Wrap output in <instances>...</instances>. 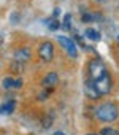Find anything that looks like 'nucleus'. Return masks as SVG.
<instances>
[{
	"instance_id": "obj_1",
	"label": "nucleus",
	"mask_w": 119,
	"mask_h": 135,
	"mask_svg": "<svg viewBox=\"0 0 119 135\" xmlns=\"http://www.w3.org/2000/svg\"><path fill=\"white\" fill-rule=\"evenodd\" d=\"M95 116L102 122H113L119 118V110L113 102H105L95 110Z\"/></svg>"
},
{
	"instance_id": "obj_2",
	"label": "nucleus",
	"mask_w": 119,
	"mask_h": 135,
	"mask_svg": "<svg viewBox=\"0 0 119 135\" xmlns=\"http://www.w3.org/2000/svg\"><path fill=\"white\" fill-rule=\"evenodd\" d=\"M87 73H89V80L95 81L106 73V67L100 59H92L89 62V67H87Z\"/></svg>"
},
{
	"instance_id": "obj_3",
	"label": "nucleus",
	"mask_w": 119,
	"mask_h": 135,
	"mask_svg": "<svg viewBox=\"0 0 119 135\" xmlns=\"http://www.w3.org/2000/svg\"><path fill=\"white\" fill-rule=\"evenodd\" d=\"M57 41L61 43V46L64 48V51L70 56V57H76L78 56V48H76V45H75V41L72 40V38H68V37H65V35H61V37H57Z\"/></svg>"
},
{
	"instance_id": "obj_4",
	"label": "nucleus",
	"mask_w": 119,
	"mask_h": 135,
	"mask_svg": "<svg viewBox=\"0 0 119 135\" xmlns=\"http://www.w3.org/2000/svg\"><path fill=\"white\" fill-rule=\"evenodd\" d=\"M94 83H95V88H97V91H98L100 95H106L111 91V76H110L108 72L103 76H100L98 80H95Z\"/></svg>"
},
{
	"instance_id": "obj_5",
	"label": "nucleus",
	"mask_w": 119,
	"mask_h": 135,
	"mask_svg": "<svg viewBox=\"0 0 119 135\" xmlns=\"http://www.w3.org/2000/svg\"><path fill=\"white\" fill-rule=\"evenodd\" d=\"M38 56L44 62H51L54 57V45L51 41H43L38 48Z\"/></svg>"
},
{
	"instance_id": "obj_6",
	"label": "nucleus",
	"mask_w": 119,
	"mask_h": 135,
	"mask_svg": "<svg viewBox=\"0 0 119 135\" xmlns=\"http://www.w3.org/2000/svg\"><path fill=\"white\" fill-rule=\"evenodd\" d=\"M84 92H86V95H87L89 99H92V100L102 97V95L98 94V91H97V88H95V83H94L92 80H87V81H86V84H84Z\"/></svg>"
},
{
	"instance_id": "obj_7",
	"label": "nucleus",
	"mask_w": 119,
	"mask_h": 135,
	"mask_svg": "<svg viewBox=\"0 0 119 135\" xmlns=\"http://www.w3.org/2000/svg\"><path fill=\"white\" fill-rule=\"evenodd\" d=\"M30 59V49L29 48H19L14 51V60L19 64H24Z\"/></svg>"
},
{
	"instance_id": "obj_8",
	"label": "nucleus",
	"mask_w": 119,
	"mask_h": 135,
	"mask_svg": "<svg viewBox=\"0 0 119 135\" xmlns=\"http://www.w3.org/2000/svg\"><path fill=\"white\" fill-rule=\"evenodd\" d=\"M59 81V76H57V73H54V72H51V73H48L44 78H43V81H41V84L44 86V88H52L56 83Z\"/></svg>"
},
{
	"instance_id": "obj_9",
	"label": "nucleus",
	"mask_w": 119,
	"mask_h": 135,
	"mask_svg": "<svg viewBox=\"0 0 119 135\" xmlns=\"http://www.w3.org/2000/svg\"><path fill=\"white\" fill-rule=\"evenodd\" d=\"M22 81L21 80H11V78H7L3 81V88L5 89H16V88H21Z\"/></svg>"
},
{
	"instance_id": "obj_10",
	"label": "nucleus",
	"mask_w": 119,
	"mask_h": 135,
	"mask_svg": "<svg viewBox=\"0 0 119 135\" xmlns=\"http://www.w3.org/2000/svg\"><path fill=\"white\" fill-rule=\"evenodd\" d=\"M86 37H87L89 40H92V41H98V40H100V33H98L95 29H87V30H86Z\"/></svg>"
},
{
	"instance_id": "obj_11",
	"label": "nucleus",
	"mask_w": 119,
	"mask_h": 135,
	"mask_svg": "<svg viewBox=\"0 0 119 135\" xmlns=\"http://www.w3.org/2000/svg\"><path fill=\"white\" fill-rule=\"evenodd\" d=\"M13 110H14V102L13 100H10L8 103H3L2 105V114H11Z\"/></svg>"
},
{
	"instance_id": "obj_12",
	"label": "nucleus",
	"mask_w": 119,
	"mask_h": 135,
	"mask_svg": "<svg viewBox=\"0 0 119 135\" xmlns=\"http://www.w3.org/2000/svg\"><path fill=\"white\" fill-rule=\"evenodd\" d=\"M44 22L48 24V29H49V30H57L59 26H61V24H59V21H57V18H49V19H46Z\"/></svg>"
},
{
	"instance_id": "obj_13",
	"label": "nucleus",
	"mask_w": 119,
	"mask_h": 135,
	"mask_svg": "<svg viewBox=\"0 0 119 135\" xmlns=\"http://www.w3.org/2000/svg\"><path fill=\"white\" fill-rule=\"evenodd\" d=\"M98 135H119V132L113 127H105V129H102V132Z\"/></svg>"
},
{
	"instance_id": "obj_14",
	"label": "nucleus",
	"mask_w": 119,
	"mask_h": 135,
	"mask_svg": "<svg viewBox=\"0 0 119 135\" xmlns=\"http://www.w3.org/2000/svg\"><path fill=\"white\" fill-rule=\"evenodd\" d=\"M70 24H72V15H65V18H64V29L65 30H70Z\"/></svg>"
},
{
	"instance_id": "obj_15",
	"label": "nucleus",
	"mask_w": 119,
	"mask_h": 135,
	"mask_svg": "<svg viewBox=\"0 0 119 135\" xmlns=\"http://www.w3.org/2000/svg\"><path fill=\"white\" fill-rule=\"evenodd\" d=\"M59 13H61V10H59V8H56V10H54V15H52V18H59Z\"/></svg>"
},
{
	"instance_id": "obj_16",
	"label": "nucleus",
	"mask_w": 119,
	"mask_h": 135,
	"mask_svg": "<svg viewBox=\"0 0 119 135\" xmlns=\"http://www.w3.org/2000/svg\"><path fill=\"white\" fill-rule=\"evenodd\" d=\"M95 2H97V3H106L108 0H95Z\"/></svg>"
},
{
	"instance_id": "obj_17",
	"label": "nucleus",
	"mask_w": 119,
	"mask_h": 135,
	"mask_svg": "<svg viewBox=\"0 0 119 135\" xmlns=\"http://www.w3.org/2000/svg\"><path fill=\"white\" fill-rule=\"evenodd\" d=\"M52 135H65V133H62V132H54Z\"/></svg>"
},
{
	"instance_id": "obj_18",
	"label": "nucleus",
	"mask_w": 119,
	"mask_h": 135,
	"mask_svg": "<svg viewBox=\"0 0 119 135\" xmlns=\"http://www.w3.org/2000/svg\"><path fill=\"white\" fill-rule=\"evenodd\" d=\"M86 135H97V133H86Z\"/></svg>"
},
{
	"instance_id": "obj_19",
	"label": "nucleus",
	"mask_w": 119,
	"mask_h": 135,
	"mask_svg": "<svg viewBox=\"0 0 119 135\" xmlns=\"http://www.w3.org/2000/svg\"><path fill=\"white\" fill-rule=\"evenodd\" d=\"M117 40H119V37H117Z\"/></svg>"
}]
</instances>
